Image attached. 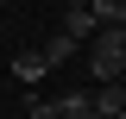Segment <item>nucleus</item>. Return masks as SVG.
I'll return each instance as SVG.
<instances>
[{
    "mask_svg": "<svg viewBox=\"0 0 126 119\" xmlns=\"http://www.w3.org/2000/svg\"><path fill=\"white\" fill-rule=\"evenodd\" d=\"M63 6H94V0H63Z\"/></svg>",
    "mask_w": 126,
    "mask_h": 119,
    "instance_id": "1a4fd4ad",
    "label": "nucleus"
},
{
    "mask_svg": "<svg viewBox=\"0 0 126 119\" xmlns=\"http://www.w3.org/2000/svg\"><path fill=\"white\" fill-rule=\"evenodd\" d=\"M88 100H94V113H101V119H120V113H126V82H101Z\"/></svg>",
    "mask_w": 126,
    "mask_h": 119,
    "instance_id": "f03ea898",
    "label": "nucleus"
},
{
    "mask_svg": "<svg viewBox=\"0 0 126 119\" xmlns=\"http://www.w3.org/2000/svg\"><path fill=\"white\" fill-rule=\"evenodd\" d=\"M57 119H101V113H94L88 94H63V100H57Z\"/></svg>",
    "mask_w": 126,
    "mask_h": 119,
    "instance_id": "39448f33",
    "label": "nucleus"
},
{
    "mask_svg": "<svg viewBox=\"0 0 126 119\" xmlns=\"http://www.w3.org/2000/svg\"><path fill=\"white\" fill-rule=\"evenodd\" d=\"M94 31H101V19H94L88 6H69V13H63V38H76V44H82V38H94Z\"/></svg>",
    "mask_w": 126,
    "mask_h": 119,
    "instance_id": "20e7f679",
    "label": "nucleus"
},
{
    "mask_svg": "<svg viewBox=\"0 0 126 119\" xmlns=\"http://www.w3.org/2000/svg\"><path fill=\"white\" fill-rule=\"evenodd\" d=\"M13 75L25 82V88H38V82L50 75V63H44V50H19V57H13Z\"/></svg>",
    "mask_w": 126,
    "mask_h": 119,
    "instance_id": "7ed1b4c3",
    "label": "nucleus"
},
{
    "mask_svg": "<svg viewBox=\"0 0 126 119\" xmlns=\"http://www.w3.org/2000/svg\"><path fill=\"white\" fill-rule=\"evenodd\" d=\"M69 57H76V38H63V31H57V38L44 44V63H50V69H63Z\"/></svg>",
    "mask_w": 126,
    "mask_h": 119,
    "instance_id": "423d86ee",
    "label": "nucleus"
},
{
    "mask_svg": "<svg viewBox=\"0 0 126 119\" xmlns=\"http://www.w3.org/2000/svg\"><path fill=\"white\" fill-rule=\"evenodd\" d=\"M25 119H57V100H44V94H32V107H25Z\"/></svg>",
    "mask_w": 126,
    "mask_h": 119,
    "instance_id": "0eeeda50",
    "label": "nucleus"
},
{
    "mask_svg": "<svg viewBox=\"0 0 126 119\" xmlns=\"http://www.w3.org/2000/svg\"><path fill=\"white\" fill-rule=\"evenodd\" d=\"M0 6H6V0H0Z\"/></svg>",
    "mask_w": 126,
    "mask_h": 119,
    "instance_id": "9d476101",
    "label": "nucleus"
},
{
    "mask_svg": "<svg viewBox=\"0 0 126 119\" xmlns=\"http://www.w3.org/2000/svg\"><path fill=\"white\" fill-rule=\"evenodd\" d=\"M120 119H126V113H120Z\"/></svg>",
    "mask_w": 126,
    "mask_h": 119,
    "instance_id": "9b49d317",
    "label": "nucleus"
},
{
    "mask_svg": "<svg viewBox=\"0 0 126 119\" xmlns=\"http://www.w3.org/2000/svg\"><path fill=\"white\" fill-rule=\"evenodd\" d=\"M113 25H120V31H126V0H113Z\"/></svg>",
    "mask_w": 126,
    "mask_h": 119,
    "instance_id": "6e6552de",
    "label": "nucleus"
},
{
    "mask_svg": "<svg viewBox=\"0 0 126 119\" xmlns=\"http://www.w3.org/2000/svg\"><path fill=\"white\" fill-rule=\"evenodd\" d=\"M88 75L94 82H120L126 75V31L120 25H101L88 38Z\"/></svg>",
    "mask_w": 126,
    "mask_h": 119,
    "instance_id": "f257e3e1",
    "label": "nucleus"
}]
</instances>
